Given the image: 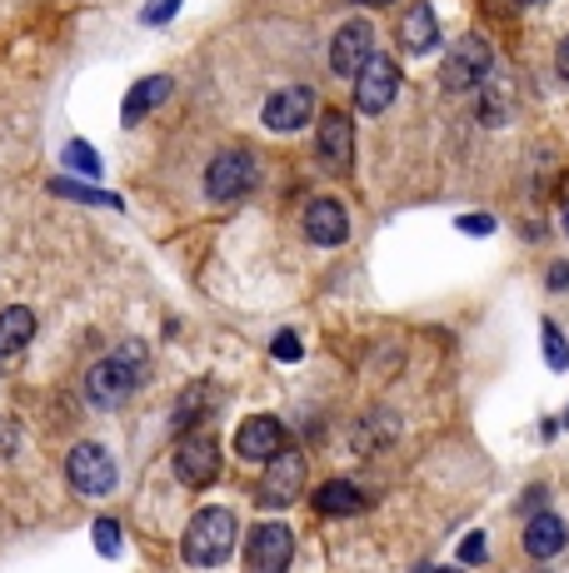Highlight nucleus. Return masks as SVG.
I'll return each instance as SVG.
<instances>
[{
	"mask_svg": "<svg viewBox=\"0 0 569 573\" xmlns=\"http://www.w3.org/2000/svg\"><path fill=\"white\" fill-rule=\"evenodd\" d=\"M145 375V354L141 344H125L120 354H110V359H100L85 375V399H90L95 410H116V404H125V399L135 394V385H141Z\"/></svg>",
	"mask_w": 569,
	"mask_h": 573,
	"instance_id": "nucleus-1",
	"label": "nucleus"
},
{
	"mask_svg": "<svg viewBox=\"0 0 569 573\" xmlns=\"http://www.w3.org/2000/svg\"><path fill=\"white\" fill-rule=\"evenodd\" d=\"M185 563H195V569H215V563H226L230 549H235V514L230 509H220V503H210V509H201V514L190 519L185 528Z\"/></svg>",
	"mask_w": 569,
	"mask_h": 573,
	"instance_id": "nucleus-2",
	"label": "nucleus"
},
{
	"mask_svg": "<svg viewBox=\"0 0 569 573\" xmlns=\"http://www.w3.org/2000/svg\"><path fill=\"white\" fill-rule=\"evenodd\" d=\"M315 110H320V100H315L310 85H284V90H275L270 100H265L261 120L275 135H290V130H305L310 120H315Z\"/></svg>",
	"mask_w": 569,
	"mask_h": 573,
	"instance_id": "nucleus-3",
	"label": "nucleus"
},
{
	"mask_svg": "<svg viewBox=\"0 0 569 573\" xmlns=\"http://www.w3.org/2000/svg\"><path fill=\"white\" fill-rule=\"evenodd\" d=\"M175 474L190 489H205V484L220 479V444H215V434H185V439H180Z\"/></svg>",
	"mask_w": 569,
	"mask_h": 573,
	"instance_id": "nucleus-4",
	"label": "nucleus"
},
{
	"mask_svg": "<svg viewBox=\"0 0 569 573\" xmlns=\"http://www.w3.org/2000/svg\"><path fill=\"white\" fill-rule=\"evenodd\" d=\"M65 474H71L75 493H90V499L116 489V459L100 444H75L71 459H65Z\"/></svg>",
	"mask_w": 569,
	"mask_h": 573,
	"instance_id": "nucleus-5",
	"label": "nucleus"
},
{
	"mask_svg": "<svg viewBox=\"0 0 569 573\" xmlns=\"http://www.w3.org/2000/svg\"><path fill=\"white\" fill-rule=\"evenodd\" d=\"M255 185V155L250 150H220L205 170V195L210 199H240Z\"/></svg>",
	"mask_w": 569,
	"mask_h": 573,
	"instance_id": "nucleus-6",
	"label": "nucleus"
},
{
	"mask_svg": "<svg viewBox=\"0 0 569 573\" xmlns=\"http://www.w3.org/2000/svg\"><path fill=\"white\" fill-rule=\"evenodd\" d=\"M395 95H400V71H395V60L370 56L355 75V106L365 110V115H379V110H390Z\"/></svg>",
	"mask_w": 569,
	"mask_h": 573,
	"instance_id": "nucleus-7",
	"label": "nucleus"
},
{
	"mask_svg": "<svg viewBox=\"0 0 569 573\" xmlns=\"http://www.w3.org/2000/svg\"><path fill=\"white\" fill-rule=\"evenodd\" d=\"M265 479H261V503L265 509H284V503H295L300 489H305V459L290 454V449H280L275 459H265Z\"/></svg>",
	"mask_w": 569,
	"mask_h": 573,
	"instance_id": "nucleus-8",
	"label": "nucleus"
},
{
	"mask_svg": "<svg viewBox=\"0 0 569 573\" xmlns=\"http://www.w3.org/2000/svg\"><path fill=\"white\" fill-rule=\"evenodd\" d=\"M290 559H295V534L284 524H261L250 534V544H245L250 573H284Z\"/></svg>",
	"mask_w": 569,
	"mask_h": 573,
	"instance_id": "nucleus-9",
	"label": "nucleus"
},
{
	"mask_svg": "<svg viewBox=\"0 0 569 573\" xmlns=\"http://www.w3.org/2000/svg\"><path fill=\"white\" fill-rule=\"evenodd\" d=\"M489 71H495L489 46L480 36H464L460 46L450 50V60H445V85H450V90H474L480 81H489Z\"/></svg>",
	"mask_w": 569,
	"mask_h": 573,
	"instance_id": "nucleus-10",
	"label": "nucleus"
},
{
	"mask_svg": "<svg viewBox=\"0 0 569 573\" xmlns=\"http://www.w3.org/2000/svg\"><path fill=\"white\" fill-rule=\"evenodd\" d=\"M370 56H375V31H370L365 21H350V25H340V31H335V40H330V71L335 75L355 81L360 65H365Z\"/></svg>",
	"mask_w": 569,
	"mask_h": 573,
	"instance_id": "nucleus-11",
	"label": "nucleus"
},
{
	"mask_svg": "<svg viewBox=\"0 0 569 573\" xmlns=\"http://www.w3.org/2000/svg\"><path fill=\"white\" fill-rule=\"evenodd\" d=\"M284 449V424L275 419V414H255V419H245L235 429V454L240 459H275Z\"/></svg>",
	"mask_w": 569,
	"mask_h": 573,
	"instance_id": "nucleus-12",
	"label": "nucleus"
},
{
	"mask_svg": "<svg viewBox=\"0 0 569 573\" xmlns=\"http://www.w3.org/2000/svg\"><path fill=\"white\" fill-rule=\"evenodd\" d=\"M350 155H355V125L344 110H325L320 115V160L330 164L335 175L350 170Z\"/></svg>",
	"mask_w": 569,
	"mask_h": 573,
	"instance_id": "nucleus-13",
	"label": "nucleus"
},
{
	"mask_svg": "<svg viewBox=\"0 0 569 573\" xmlns=\"http://www.w3.org/2000/svg\"><path fill=\"white\" fill-rule=\"evenodd\" d=\"M305 234H310V245H325V249L344 245L350 240V215H344L340 199H315L305 210Z\"/></svg>",
	"mask_w": 569,
	"mask_h": 573,
	"instance_id": "nucleus-14",
	"label": "nucleus"
},
{
	"mask_svg": "<svg viewBox=\"0 0 569 573\" xmlns=\"http://www.w3.org/2000/svg\"><path fill=\"white\" fill-rule=\"evenodd\" d=\"M400 46L410 50V56H429V50L439 46V21H435V11H429L425 0L400 15Z\"/></svg>",
	"mask_w": 569,
	"mask_h": 573,
	"instance_id": "nucleus-15",
	"label": "nucleus"
},
{
	"mask_svg": "<svg viewBox=\"0 0 569 573\" xmlns=\"http://www.w3.org/2000/svg\"><path fill=\"white\" fill-rule=\"evenodd\" d=\"M565 544H569V528L559 514H534L530 528H524V553L530 559H555Z\"/></svg>",
	"mask_w": 569,
	"mask_h": 573,
	"instance_id": "nucleus-16",
	"label": "nucleus"
},
{
	"mask_svg": "<svg viewBox=\"0 0 569 573\" xmlns=\"http://www.w3.org/2000/svg\"><path fill=\"white\" fill-rule=\"evenodd\" d=\"M170 95V75H145L141 85H131V95H125V110H120V120L125 125H141L145 115H150L160 100Z\"/></svg>",
	"mask_w": 569,
	"mask_h": 573,
	"instance_id": "nucleus-17",
	"label": "nucleus"
},
{
	"mask_svg": "<svg viewBox=\"0 0 569 573\" xmlns=\"http://www.w3.org/2000/svg\"><path fill=\"white\" fill-rule=\"evenodd\" d=\"M315 509L330 519H350V514H365V493L355 489V484H344V479H330L315 489Z\"/></svg>",
	"mask_w": 569,
	"mask_h": 573,
	"instance_id": "nucleus-18",
	"label": "nucleus"
},
{
	"mask_svg": "<svg viewBox=\"0 0 569 573\" xmlns=\"http://www.w3.org/2000/svg\"><path fill=\"white\" fill-rule=\"evenodd\" d=\"M31 334H36V315L31 309L25 305L0 309V354H21L31 344Z\"/></svg>",
	"mask_w": 569,
	"mask_h": 573,
	"instance_id": "nucleus-19",
	"label": "nucleus"
},
{
	"mask_svg": "<svg viewBox=\"0 0 569 573\" xmlns=\"http://www.w3.org/2000/svg\"><path fill=\"white\" fill-rule=\"evenodd\" d=\"M50 190H56V195H65V199H81V205H116V210H120L116 195H106V190H90V185H75V180H50Z\"/></svg>",
	"mask_w": 569,
	"mask_h": 573,
	"instance_id": "nucleus-20",
	"label": "nucleus"
},
{
	"mask_svg": "<svg viewBox=\"0 0 569 573\" xmlns=\"http://www.w3.org/2000/svg\"><path fill=\"white\" fill-rule=\"evenodd\" d=\"M65 164H71V170H81L85 180L100 175V155H95L85 141H71V145H65Z\"/></svg>",
	"mask_w": 569,
	"mask_h": 573,
	"instance_id": "nucleus-21",
	"label": "nucleus"
},
{
	"mask_svg": "<svg viewBox=\"0 0 569 573\" xmlns=\"http://www.w3.org/2000/svg\"><path fill=\"white\" fill-rule=\"evenodd\" d=\"M540 334H545V359H549V369H559V375H565L569 369V344H565V334H559L555 325H540Z\"/></svg>",
	"mask_w": 569,
	"mask_h": 573,
	"instance_id": "nucleus-22",
	"label": "nucleus"
},
{
	"mask_svg": "<svg viewBox=\"0 0 569 573\" xmlns=\"http://www.w3.org/2000/svg\"><path fill=\"white\" fill-rule=\"evenodd\" d=\"M95 549L106 553V559H116V553H120V524L100 519V524H95Z\"/></svg>",
	"mask_w": 569,
	"mask_h": 573,
	"instance_id": "nucleus-23",
	"label": "nucleus"
},
{
	"mask_svg": "<svg viewBox=\"0 0 569 573\" xmlns=\"http://www.w3.org/2000/svg\"><path fill=\"white\" fill-rule=\"evenodd\" d=\"M270 350H275V359H280V364H295L300 354H305V350H300V334H290V329H284V334H275Z\"/></svg>",
	"mask_w": 569,
	"mask_h": 573,
	"instance_id": "nucleus-24",
	"label": "nucleus"
},
{
	"mask_svg": "<svg viewBox=\"0 0 569 573\" xmlns=\"http://www.w3.org/2000/svg\"><path fill=\"white\" fill-rule=\"evenodd\" d=\"M485 534H480V528H474V534H464V544H460V563H470V569H474V563H485Z\"/></svg>",
	"mask_w": 569,
	"mask_h": 573,
	"instance_id": "nucleus-25",
	"label": "nucleus"
},
{
	"mask_svg": "<svg viewBox=\"0 0 569 573\" xmlns=\"http://www.w3.org/2000/svg\"><path fill=\"white\" fill-rule=\"evenodd\" d=\"M175 11H180V0H150V5H145V21H150V25H166Z\"/></svg>",
	"mask_w": 569,
	"mask_h": 573,
	"instance_id": "nucleus-26",
	"label": "nucleus"
},
{
	"mask_svg": "<svg viewBox=\"0 0 569 573\" xmlns=\"http://www.w3.org/2000/svg\"><path fill=\"white\" fill-rule=\"evenodd\" d=\"M460 230L464 234H489V230H495V220H489V215H464Z\"/></svg>",
	"mask_w": 569,
	"mask_h": 573,
	"instance_id": "nucleus-27",
	"label": "nucleus"
},
{
	"mask_svg": "<svg viewBox=\"0 0 569 573\" xmlns=\"http://www.w3.org/2000/svg\"><path fill=\"white\" fill-rule=\"evenodd\" d=\"M549 290H569V265H549Z\"/></svg>",
	"mask_w": 569,
	"mask_h": 573,
	"instance_id": "nucleus-28",
	"label": "nucleus"
},
{
	"mask_svg": "<svg viewBox=\"0 0 569 573\" xmlns=\"http://www.w3.org/2000/svg\"><path fill=\"white\" fill-rule=\"evenodd\" d=\"M495 11H524V5H534V0H489Z\"/></svg>",
	"mask_w": 569,
	"mask_h": 573,
	"instance_id": "nucleus-29",
	"label": "nucleus"
},
{
	"mask_svg": "<svg viewBox=\"0 0 569 573\" xmlns=\"http://www.w3.org/2000/svg\"><path fill=\"white\" fill-rule=\"evenodd\" d=\"M559 75H565V81H569V36L559 40Z\"/></svg>",
	"mask_w": 569,
	"mask_h": 573,
	"instance_id": "nucleus-30",
	"label": "nucleus"
},
{
	"mask_svg": "<svg viewBox=\"0 0 569 573\" xmlns=\"http://www.w3.org/2000/svg\"><path fill=\"white\" fill-rule=\"evenodd\" d=\"M360 5H395V0H360Z\"/></svg>",
	"mask_w": 569,
	"mask_h": 573,
	"instance_id": "nucleus-31",
	"label": "nucleus"
},
{
	"mask_svg": "<svg viewBox=\"0 0 569 573\" xmlns=\"http://www.w3.org/2000/svg\"><path fill=\"white\" fill-rule=\"evenodd\" d=\"M565 234H569V210H565Z\"/></svg>",
	"mask_w": 569,
	"mask_h": 573,
	"instance_id": "nucleus-32",
	"label": "nucleus"
}]
</instances>
